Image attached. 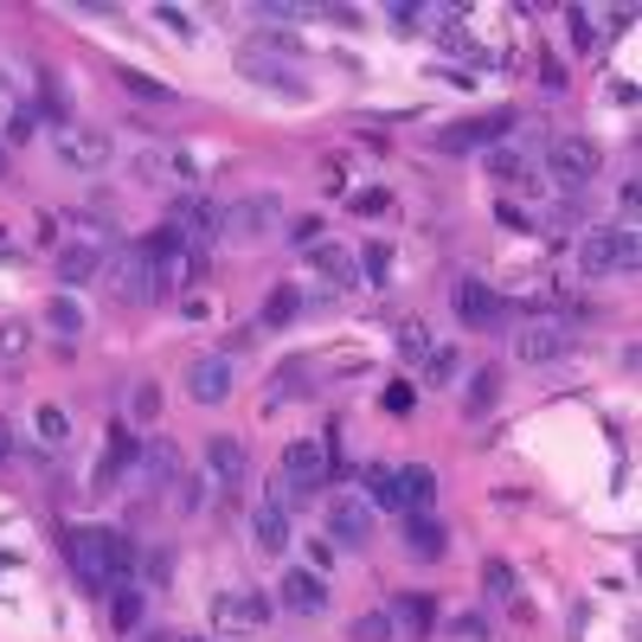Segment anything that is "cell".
<instances>
[{
	"instance_id": "1",
	"label": "cell",
	"mask_w": 642,
	"mask_h": 642,
	"mask_svg": "<svg viewBox=\"0 0 642 642\" xmlns=\"http://www.w3.org/2000/svg\"><path fill=\"white\" fill-rule=\"evenodd\" d=\"M65 553H72L77 578H84L97 598H104V591H122V585L135 578V566H142V553H135L122 533H110V527H72Z\"/></svg>"
},
{
	"instance_id": "2",
	"label": "cell",
	"mask_w": 642,
	"mask_h": 642,
	"mask_svg": "<svg viewBox=\"0 0 642 642\" xmlns=\"http://www.w3.org/2000/svg\"><path fill=\"white\" fill-rule=\"evenodd\" d=\"M283 231V199L276 193H238L226 213H219V238L238 244V251H258Z\"/></svg>"
},
{
	"instance_id": "3",
	"label": "cell",
	"mask_w": 642,
	"mask_h": 642,
	"mask_svg": "<svg viewBox=\"0 0 642 642\" xmlns=\"http://www.w3.org/2000/svg\"><path fill=\"white\" fill-rule=\"evenodd\" d=\"M636 264H642L636 226L585 231V238H578V270H585V276H636Z\"/></svg>"
},
{
	"instance_id": "4",
	"label": "cell",
	"mask_w": 642,
	"mask_h": 642,
	"mask_svg": "<svg viewBox=\"0 0 642 642\" xmlns=\"http://www.w3.org/2000/svg\"><path fill=\"white\" fill-rule=\"evenodd\" d=\"M328 482V437H296L290 450H283V482H276V501L283 508H296L308 494Z\"/></svg>"
},
{
	"instance_id": "5",
	"label": "cell",
	"mask_w": 642,
	"mask_h": 642,
	"mask_svg": "<svg viewBox=\"0 0 642 642\" xmlns=\"http://www.w3.org/2000/svg\"><path fill=\"white\" fill-rule=\"evenodd\" d=\"M546 174L572 193L591 187V181L605 174V149H598L591 135H553V142H546Z\"/></svg>"
},
{
	"instance_id": "6",
	"label": "cell",
	"mask_w": 642,
	"mask_h": 642,
	"mask_svg": "<svg viewBox=\"0 0 642 642\" xmlns=\"http://www.w3.org/2000/svg\"><path fill=\"white\" fill-rule=\"evenodd\" d=\"M52 154H58L65 167H77V174H104V167H110V154H116V142H110V129L58 122V129H52Z\"/></svg>"
},
{
	"instance_id": "7",
	"label": "cell",
	"mask_w": 642,
	"mask_h": 642,
	"mask_svg": "<svg viewBox=\"0 0 642 642\" xmlns=\"http://www.w3.org/2000/svg\"><path fill=\"white\" fill-rule=\"evenodd\" d=\"M193 283H206V251H193V244H174V251H161L149 258V296H187Z\"/></svg>"
},
{
	"instance_id": "8",
	"label": "cell",
	"mask_w": 642,
	"mask_h": 642,
	"mask_svg": "<svg viewBox=\"0 0 642 642\" xmlns=\"http://www.w3.org/2000/svg\"><path fill=\"white\" fill-rule=\"evenodd\" d=\"M104 283H110V296L122 308L154 303L149 296V258H142L135 244H110V258H104Z\"/></svg>"
},
{
	"instance_id": "9",
	"label": "cell",
	"mask_w": 642,
	"mask_h": 642,
	"mask_svg": "<svg viewBox=\"0 0 642 642\" xmlns=\"http://www.w3.org/2000/svg\"><path fill=\"white\" fill-rule=\"evenodd\" d=\"M270 623V598H258V591H219L213 598V630L219 636H258Z\"/></svg>"
},
{
	"instance_id": "10",
	"label": "cell",
	"mask_w": 642,
	"mask_h": 642,
	"mask_svg": "<svg viewBox=\"0 0 642 642\" xmlns=\"http://www.w3.org/2000/svg\"><path fill=\"white\" fill-rule=\"evenodd\" d=\"M437 501V469L431 463H405V469H385V508H405V514H431Z\"/></svg>"
},
{
	"instance_id": "11",
	"label": "cell",
	"mask_w": 642,
	"mask_h": 642,
	"mask_svg": "<svg viewBox=\"0 0 642 642\" xmlns=\"http://www.w3.org/2000/svg\"><path fill=\"white\" fill-rule=\"evenodd\" d=\"M135 181L193 193V187H199V161H193V154H181V149H142V154H135Z\"/></svg>"
},
{
	"instance_id": "12",
	"label": "cell",
	"mask_w": 642,
	"mask_h": 642,
	"mask_svg": "<svg viewBox=\"0 0 642 642\" xmlns=\"http://www.w3.org/2000/svg\"><path fill=\"white\" fill-rule=\"evenodd\" d=\"M450 308L463 328H501L508 322V303L494 296L489 283H476V276H463V283H450Z\"/></svg>"
},
{
	"instance_id": "13",
	"label": "cell",
	"mask_w": 642,
	"mask_h": 642,
	"mask_svg": "<svg viewBox=\"0 0 642 642\" xmlns=\"http://www.w3.org/2000/svg\"><path fill=\"white\" fill-rule=\"evenodd\" d=\"M244 476H251V450H244V437H206V482L213 489H244Z\"/></svg>"
},
{
	"instance_id": "14",
	"label": "cell",
	"mask_w": 642,
	"mask_h": 642,
	"mask_svg": "<svg viewBox=\"0 0 642 642\" xmlns=\"http://www.w3.org/2000/svg\"><path fill=\"white\" fill-rule=\"evenodd\" d=\"M514 129V110H494V116H476V122H450L437 129V149L444 154H469V149H494L501 135Z\"/></svg>"
},
{
	"instance_id": "15",
	"label": "cell",
	"mask_w": 642,
	"mask_h": 642,
	"mask_svg": "<svg viewBox=\"0 0 642 642\" xmlns=\"http://www.w3.org/2000/svg\"><path fill=\"white\" fill-rule=\"evenodd\" d=\"M566 353H572L566 322H533V328L514 335V360H521V367H553V360H566Z\"/></svg>"
},
{
	"instance_id": "16",
	"label": "cell",
	"mask_w": 642,
	"mask_h": 642,
	"mask_svg": "<svg viewBox=\"0 0 642 642\" xmlns=\"http://www.w3.org/2000/svg\"><path fill=\"white\" fill-rule=\"evenodd\" d=\"M167 226L181 231V244H193V251H206V258H213V244H219V206H206L199 193H187V199H181V213H174Z\"/></svg>"
},
{
	"instance_id": "17",
	"label": "cell",
	"mask_w": 642,
	"mask_h": 642,
	"mask_svg": "<svg viewBox=\"0 0 642 642\" xmlns=\"http://www.w3.org/2000/svg\"><path fill=\"white\" fill-rule=\"evenodd\" d=\"M276 605L290 610V617H322V610H328V578L308 572V566H296L283 585H276Z\"/></svg>"
},
{
	"instance_id": "18",
	"label": "cell",
	"mask_w": 642,
	"mask_h": 642,
	"mask_svg": "<svg viewBox=\"0 0 642 642\" xmlns=\"http://www.w3.org/2000/svg\"><path fill=\"white\" fill-rule=\"evenodd\" d=\"M238 77H251V84H264V90H283V97H308V84L296 65H283V58H264V52H238Z\"/></svg>"
},
{
	"instance_id": "19",
	"label": "cell",
	"mask_w": 642,
	"mask_h": 642,
	"mask_svg": "<svg viewBox=\"0 0 642 642\" xmlns=\"http://www.w3.org/2000/svg\"><path fill=\"white\" fill-rule=\"evenodd\" d=\"M104 258H110L104 238H77V244H58L52 270H58V283H97L104 276Z\"/></svg>"
},
{
	"instance_id": "20",
	"label": "cell",
	"mask_w": 642,
	"mask_h": 642,
	"mask_svg": "<svg viewBox=\"0 0 642 642\" xmlns=\"http://www.w3.org/2000/svg\"><path fill=\"white\" fill-rule=\"evenodd\" d=\"M328 533H335V546H347V553H367V540H373V508H367L360 494L335 501V508H328Z\"/></svg>"
},
{
	"instance_id": "21",
	"label": "cell",
	"mask_w": 642,
	"mask_h": 642,
	"mask_svg": "<svg viewBox=\"0 0 642 642\" xmlns=\"http://www.w3.org/2000/svg\"><path fill=\"white\" fill-rule=\"evenodd\" d=\"M251 546L270 553V559H276V553H290V508H283L276 494H264V501L251 508Z\"/></svg>"
},
{
	"instance_id": "22",
	"label": "cell",
	"mask_w": 642,
	"mask_h": 642,
	"mask_svg": "<svg viewBox=\"0 0 642 642\" xmlns=\"http://www.w3.org/2000/svg\"><path fill=\"white\" fill-rule=\"evenodd\" d=\"M187 392H193V405H226V399H231V360H226V353L193 360V367H187Z\"/></svg>"
},
{
	"instance_id": "23",
	"label": "cell",
	"mask_w": 642,
	"mask_h": 642,
	"mask_svg": "<svg viewBox=\"0 0 642 642\" xmlns=\"http://www.w3.org/2000/svg\"><path fill=\"white\" fill-rule=\"evenodd\" d=\"M405 553L424 559V566H431V559H444V553H450L444 521H437V514H405Z\"/></svg>"
},
{
	"instance_id": "24",
	"label": "cell",
	"mask_w": 642,
	"mask_h": 642,
	"mask_svg": "<svg viewBox=\"0 0 642 642\" xmlns=\"http://www.w3.org/2000/svg\"><path fill=\"white\" fill-rule=\"evenodd\" d=\"M489 174L508 181V187H533V154L521 142H494L489 149Z\"/></svg>"
},
{
	"instance_id": "25",
	"label": "cell",
	"mask_w": 642,
	"mask_h": 642,
	"mask_svg": "<svg viewBox=\"0 0 642 642\" xmlns=\"http://www.w3.org/2000/svg\"><path fill=\"white\" fill-rule=\"evenodd\" d=\"M135 463H142V482H149V489H167V482L181 476V450H174L167 437L142 444V456H135Z\"/></svg>"
},
{
	"instance_id": "26",
	"label": "cell",
	"mask_w": 642,
	"mask_h": 642,
	"mask_svg": "<svg viewBox=\"0 0 642 642\" xmlns=\"http://www.w3.org/2000/svg\"><path fill=\"white\" fill-rule=\"evenodd\" d=\"M385 617H392V630H412V636H424V630H431V598H424V591H392Z\"/></svg>"
},
{
	"instance_id": "27",
	"label": "cell",
	"mask_w": 642,
	"mask_h": 642,
	"mask_svg": "<svg viewBox=\"0 0 642 642\" xmlns=\"http://www.w3.org/2000/svg\"><path fill=\"white\" fill-rule=\"evenodd\" d=\"M296 315H303V290H296V283H276L270 303H264V315H258V328H290ZM258 328H251V335H258Z\"/></svg>"
},
{
	"instance_id": "28",
	"label": "cell",
	"mask_w": 642,
	"mask_h": 642,
	"mask_svg": "<svg viewBox=\"0 0 642 642\" xmlns=\"http://www.w3.org/2000/svg\"><path fill=\"white\" fill-rule=\"evenodd\" d=\"M33 431H39V444H45V456H58L72 444V412H65V405H39Z\"/></svg>"
},
{
	"instance_id": "29",
	"label": "cell",
	"mask_w": 642,
	"mask_h": 642,
	"mask_svg": "<svg viewBox=\"0 0 642 642\" xmlns=\"http://www.w3.org/2000/svg\"><path fill=\"white\" fill-rule=\"evenodd\" d=\"M494 399H501V367H476V379H469V399H463V412L482 417Z\"/></svg>"
},
{
	"instance_id": "30",
	"label": "cell",
	"mask_w": 642,
	"mask_h": 642,
	"mask_svg": "<svg viewBox=\"0 0 642 642\" xmlns=\"http://www.w3.org/2000/svg\"><path fill=\"white\" fill-rule=\"evenodd\" d=\"M45 328L65 335V340L84 335V308H77V296H52V303H45Z\"/></svg>"
},
{
	"instance_id": "31",
	"label": "cell",
	"mask_w": 642,
	"mask_h": 642,
	"mask_svg": "<svg viewBox=\"0 0 642 642\" xmlns=\"http://www.w3.org/2000/svg\"><path fill=\"white\" fill-rule=\"evenodd\" d=\"M482 585H489L494 605H514V598H521V572L508 566V559H489V566H482Z\"/></svg>"
},
{
	"instance_id": "32",
	"label": "cell",
	"mask_w": 642,
	"mask_h": 642,
	"mask_svg": "<svg viewBox=\"0 0 642 642\" xmlns=\"http://www.w3.org/2000/svg\"><path fill=\"white\" fill-rule=\"evenodd\" d=\"M116 77H122V90L142 97V104H181V90H174V84H154L149 72H116Z\"/></svg>"
},
{
	"instance_id": "33",
	"label": "cell",
	"mask_w": 642,
	"mask_h": 642,
	"mask_svg": "<svg viewBox=\"0 0 642 642\" xmlns=\"http://www.w3.org/2000/svg\"><path fill=\"white\" fill-rule=\"evenodd\" d=\"M26 353H33V328H26L20 315H7V322H0V360L13 367V360H26Z\"/></svg>"
},
{
	"instance_id": "34",
	"label": "cell",
	"mask_w": 642,
	"mask_h": 642,
	"mask_svg": "<svg viewBox=\"0 0 642 642\" xmlns=\"http://www.w3.org/2000/svg\"><path fill=\"white\" fill-rule=\"evenodd\" d=\"M308 264H315V270H328L335 283H353V276H360V264H353V258H347L340 244H315V251H308Z\"/></svg>"
},
{
	"instance_id": "35",
	"label": "cell",
	"mask_w": 642,
	"mask_h": 642,
	"mask_svg": "<svg viewBox=\"0 0 642 642\" xmlns=\"http://www.w3.org/2000/svg\"><path fill=\"white\" fill-rule=\"evenodd\" d=\"M142 610H149V598H142L135 585L110 591V617H116V630H135V623H142Z\"/></svg>"
},
{
	"instance_id": "36",
	"label": "cell",
	"mask_w": 642,
	"mask_h": 642,
	"mask_svg": "<svg viewBox=\"0 0 642 642\" xmlns=\"http://www.w3.org/2000/svg\"><path fill=\"white\" fill-rule=\"evenodd\" d=\"M431 353H437V340H431V328H424V322H405V328H399V360H431Z\"/></svg>"
},
{
	"instance_id": "37",
	"label": "cell",
	"mask_w": 642,
	"mask_h": 642,
	"mask_svg": "<svg viewBox=\"0 0 642 642\" xmlns=\"http://www.w3.org/2000/svg\"><path fill=\"white\" fill-rule=\"evenodd\" d=\"M347 636H353V642H392L399 630H392V617H385V610H360Z\"/></svg>"
},
{
	"instance_id": "38",
	"label": "cell",
	"mask_w": 642,
	"mask_h": 642,
	"mask_svg": "<svg viewBox=\"0 0 642 642\" xmlns=\"http://www.w3.org/2000/svg\"><path fill=\"white\" fill-rule=\"evenodd\" d=\"M303 379H308V360H290V367L276 373V392H270V405H283V399H296V392H303Z\"/></svg>"
},
{
	"instance_id": "39",
	"label": "cell",
	"mask_w": 642,
	"mask_h": 642,
	"mask_svg": "<svg viewBox=\"0 0 642 642\" xmlns=\"http://www.w3.org/2000/svg\"><path fill=\"white\" fill-rule=\"evenodd\" d=\"M450 636L456 642H489V617H482V610H463V617H450Z\"/></svg>"
},
{
	"instance_id": "40",
	"label": "cell",
	"mask_w": 642,
	"mask_h": 642,
	"mask_svg": "<svg viewBox=\"0 0 642 642\" xmlns=\"http://www.w3.org/2000/svg\"><path fill=\"white\" fill-rule=\"evenodd\" d=\"M129 412L135 417H161V385H135V392H129Z\"/></svg>"
},
{
	"instance_id": "41",
	"label": "cell",
	"mask_w": 642,
	"mask_h": 642,
	"mask_svg": "<svg viewBox=\"0 0 642 642\" xmlns=\"http://www.w3.org/2000/svg\"><path fill=\"white\" fill-rule=\"evenodd\" d=\"M290 244H296V251H315V244H322V219H296V226H290Z\"/></svg>"
},
{
	"instance_id": "42",
	"label": "cell",
	"mask_w": 642,
	"mask_h": 642,
	"mask_svg": "<svg viewBox=\"0 0 642 642\" xmlns=\"http://www.w3.org/2000/svg\"><path fill=\"white\" fill-rule=\"evenodd\" d=\"M424 367H431V385H450V373H456V353H450V347H437V353H431Z\"/></svg>"
},
{
	"instance_id": "43",
	"label": "cell",
	"mask_w": 642,
	"mask_h": 642,
	"mask_svg": "<svg viewBox=\"0 0 642 642\" xmlns=\"http://www.w3.org/2000/svg\"><path fill=\"white\" fill-rule=\"evenodd\" d=\"M412 405H417V392H412V385H392V392H385V412H392V417H405Z\"/></svg>"
},
{
	"instance_id": "44",
	"label": "cell",
	"mask_w": 642,
	"mask_h": 642,
	"mask_svg": "<svg viewBox=\"0 0 642 642\" xmlns=\"http://www.w3.org/2000/svg\"><path fill=\"white\" fill-rule=\"evenodd\" d=\"M566 26H572V39H578V52H585V45H591V13H585V7H572Z\"/></svg>"
},
{
	"instance_id": "45",
	"label": "cell",
	"mask_w": 642,
	"mask_h": 642,
	"mask_svg": "<svg viewBox=\"0 0 642 642\" xmlns=\"http://www.w3.org/2000/svg\"><path fill=\"white\" fill-rule=\"evenodd\" d=\"M7 135H13V142H33V110H13V116H7Z\"/></svg>"
},
{
	"instance_id": "46",
	"label": "cell",
	"mask_w": 642,
	"mask_h": 642,
	"mask_svg": "<svg viewBox=\"0 0 642 642\" xmlns=\"http://www.w3.org/2000/svg\"><path fill=\"white\" fill-rule=\"evenodd\" d=\"M154 20H161V26H174L181 39H193V26H187V13H181V7H154Z\"/></svg>"
},
{
	"instance_id": "47",
	"label": "cell",
	"mask_w": 642,
	"mask_h": 642,
	"mask_svg": "<svg viewBox=\"0 0 642 642\" xmlns=\"http://www.w3.org/2000/svg\"><path fill=\"white\" fill-rule=\"evenodd\" d=\"M385 264H392L385 244H373V251H367V276H373V290H385Z\"/></svg>"
},
{
	"instance_id": "48",
	"label": "cell",
	"mask_w": 642,
	"mask_h": 642,
	"mask_svg": "<svg viewBox=\"0 0 642 642\" xmlns=\"http://www.w3.org/2000/svg\"><path fill=\"white\" fill-rule=\"evenodd\" d=\"M494 213H501V226H514V231H527V213H521V206H514V199H501V206H494Z\"/></svg>"
},
{
	"instance_id": "49",
	"label": "cell",
	"mask_w": 642,
	"mask_h": 642,
	"mask_svg": "<svg viewBox=\"0 0 642 642\" xmlns=\"http://www.w3.org/2000/svg\"><path fill=\"white\" fill-rule=\"evenodd\" d=\"M392 20H399V26H405V33H412L417 20H424V7H412V0H399V7H392Z\"/></svg>"
},
{
	"instance_id": "50",
	"label": "cell",
	"mask_w": 642,
	"mask_h": 642,
	"mask_svg": "<svg viewBox=\"0 0 642 642\" xmlns=\"http://www.w3.org/2000/svg\"><path fill=\"white\" fill-rule=\"evenodd\" d=\"M0 463H13V431H7V417H0Z\"/></svg>"
},
{
	"instance_id": "51",
	"label": "cell",
	"mask_w": 642,
	"mask_h": 642,
	"mask_svg": "<svg viewBox=\"0 0 642 642\" xmlns=\"http://www.w3.org/2000/svg\"><path fill=\"white\" fill-rule=\"evenodd\" d=\"M0 174H7V154H0Z\"/></svg>"
},
{
	"instance_id": "52",
	"label": "cell",
	"mask_w": 642,
	"mask_h": 642,
	"mask_svg": "<svg viewBox=\"0 0 642 642\" xmlns=\"http://www.w3.org/2000/svg\"><path fill=\"white\" fill-rule=\"evenodd\" d=\"M0 104H7V84H0Z\"/></svg>"
},
{
	"instance_id": "53",
	"label": "cell",
	"mask_w": 642,
	"mask_h": 642,
	"mask_svg": "<svg viewBox=\"0 0 642 642\" xmlns=\"http://www.w3.org/2000/svg\"><path fill=\"white\" fill-rule=\"evenodd\" d=\"M174 642H181V636H174Z\"/></svg>"
}]
</instances>
